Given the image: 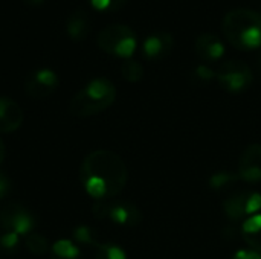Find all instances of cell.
I'll list each match as a JSON object with an SVG mask.
<instances>
[{"mask_svg": "<svg viewBox=\"0 0 261 259\" xmlns=\"http://www.w3.org/2000/svg\"><path fill=\"white\" fill-rule=\"evenodd\" d=\"M128 180V169L119 154L110 150L89 153L80 166V182L86 194L96 202L119 195Z\"/></svg>", "mask_w": 261, "mask_h": 259, "instance_id": "cell-1", "label": "cell"}, {"mask_svg": "<svg viewBox=\"0 0 261 259\" xmlns=\"http://www.w3.org/2000/svg\"><path fill=\"white\" fill-rule=\"evenodd\" d=\"M222 31L236 49L255 50L261 47V12L249 8L232 9L223 17Z\"/></svg>", "mask_w": 261, "mask_h": 259, "instance_id": "cell-2", "label": "cell"}, {"mask_svg": "<svg viewBox=\"0 0 261 259\" xmlns=\"http://www.w3.org/2000/svg\"><path fill=\"white\" fill-rule=\"evenodd\" d=\"M116 99V87L107 78L89 81L70 99L69 111L76 118H90L107 110Z\"/></svg>", "mask_w": 261, "mask_h": 259, "instance_id": "cell-3", "label": "cell"}, {"mask_svg": "<svg viewBox=\"0 0 261 259\" xmlns=\"http://www.w3.org/2000/svg\"><path fill=\"white\" fill-rule=\"evenodd\" d=\"M96 44L102 52L112 56L130 60L138 49V37L130 26L115 23L98 32Z\"/></svg>", "mask_w": 261, "mask_h": 259, "instance_id": "cell-4", "label": "cell"}, {"mask_svg": "<svg viewBox=\"0 0 261 259\" xmlns=\"http://www.w3.org/2000/svg\"><path fill=\"white\" fill-rule=\"evenodd\" d=\"M93 217L122 227H138L142 223L141 209L125 200L96 202L92 208Z\"/></svg>", "mask_w": 261, "mask_h": 259, "instance_id": "cell-5", "label": "cell"}, {"mask_svg": "<svg viewBox=\"0 0 261 259\" xmlns=\"http://www.w3.org/2000/svg\"><path fill=\"white\" fill-rule=\"evenodd\" d=\"M216 79L222 89L229 93H242L252 85L254 73L251 67L240 60H228L216 72Z\"/></svg>", "mask_w": 261, "mask_h": 259, "instance_id": "cell-6", "label": "cell"}, {"mask_svg": "<svg viewBox=\"0 0 261 259\" xmlns=\"http://www.w3.org/2000/svg\"><path fill=\"white\" fill-rule=\"evenodd\" d=\"M0 227L23 238L35 232L37 221L28 208L20 203H9L0 209Z\"/></svg>", "mask_w": 261, "mask_h": 259, "instance_id": "cell-7", "label": "cell"}, {"mask_svg": "<svg viewBox=\"0 0 261 259\" xmlns=\"http://www.w3.org/2000/svg\"><path fill=\"white\" fill-rule=\"evenodd\" d=\"M261 209V194L257 191L242 189L223 202V211L231 221H245L257 215Z\"/></svg>", "mask_w": 261, "mask_h": 259, "instance_id": "cell-8", "label": "cell"}, {"mask_svg": "<svg viewBox=\"0 0 261 259\" xmlns=\"http://www.w3.org/2000/svg\"><path fill=\"white\" fill-rule=\"evenodd\" d=\"M60 84L58 75L47 67L32 70L24 79V92L32 99H44L50 96Z\"/></svg>", "mask_w": 261, "mask_h": 259, "instance_id": "cell-9", "label": "cell"}, {"mask_svg": "<svg viewBox=\"0 0 261 259\" xmlns=\"http://www.w3.org/2000/svg\"><path fill=\"white\" fill-rule=\"evenodd\" d=\"M239 180L255 185L261 182V145L252 143L245 148L237 162Z\"/></svg>", "mask_w": 261, "mask_h": 259, "instance_id": "cell-10", "label": "cell"}, {"mask_svg": "<svg viewBox=\"0 0 261 259\" xmlns=\"http://www.w3.org/2000/svg\"><path fill=\"white\" fill-rule=\"evenodd\" d=\"M174 47V38L167 31H158L150 34L142 43V53L147 60L159 61L167 58Z\"/></svg>", "mask_w": 261, "mask_h": 259, "instance_id": "cell-11", "label": "cell"}, {"mask_svg": "<svg viewBox=\"0 0 261 259\" xmlns=\"http://www.w3.org/2000/svg\"><path fill=\"white\" fill-rule=\"evenodd\" d=\"M194 49H196V53L199 55V58H202L203 61H208V63L222 60L226 52L225 43L216 34H211V32L200 34L196 38Z\"/></svg>", "mask_w": 261, "mask_h": 259, "instance_id": "cell-12", "label": "cell"}, {"mask_svg": "<svg viewBox=\"0 0 261 259\" xmlns=\"http://www.w3.org/2000/svg\"><path fill=\"white\" fill-rule=\"evenodd\" d=\"M24 114L20 105L11 98L0 96V133H14L23 124Z\"/></svg>", "mask_w": 261, "mask_h": 259, "instance_id": "cell-13", "label": "cell"}, {"mask_svg": "<svg viewBox=\"0 0 261 259\" xmlns=\"http://www.w3.org/2000/svg\"><path fill=\"white\" fill-rule=\"evenodd\" d=\"M90 29H92L90 17L84 8H76L69 14L66 21V32L70 40L73 41L86 40L87 35L90 34Z\"/></svg>", "mask_w": 261, "mask_h": 259, "instance_id": "cell-14", "label": "cell"}, {"mask_svg": "<svg viewBox=\"0 0 261 259\" xmlns=\"http://www.w3.org/2000/svg\"><path fill=\"white\" fill-rule=\"evenodd\" d=\"M242 238L249 249L261 253V214L252 215L242 224Z\"/></svg>", "mask_w": 261, "mask_h": 259, "instance_id": "cell-15", "label": "cell"}, {"mask_svg": "<svg viewBox=\"0 0 261 259\" xmlns=\"http://www.w3.org/2000/svg\"><path fill=\"white\" fill-rule=\"evenodd\" d=\"M50 259H83L81 249L76 243L72 240H58L52 244L50 252H49Z\"/></svg>", "mask_w": 261, "mask_h": 259, "instance_id": "cell-16", "label": "cell"}, {"mask_svg": "<svg viewBox=\"0 0 261 259\" xmlns=\"http://www.w3.org/2000/svg\"><path fill=\"white\" fill-rule=\"evenodd\" d=\"M72 238L76 244L84 246V247H95L98 249L101 241L98 237V232L95 229H92L90 226H78L73 229L72 232Z\"/></svg>", "mask_w": 261, "mask_h": 259, "instance_id": "cell-17", "label": "cell"}, {"mask_svg": "<svg viewBox=\"0 0 261 259\" xmlns=\"http://www.w3.org/2000/svg\"><path fill=\"white\" fill-rule=\"evenodd\" d=\"M24 247L32 253V255H37V256H44V255H49L50 252V244H49V240L40 234H29L28 237H24Z\"/></svg>", "mask_w": 261, "mask_h": 259, "instance_id": "cell-18", "label": "cell"}, {"mask_svg": "<svg viewBox=\"0 0 261 259\" xmlns=\"http://www.w3.org/2000/svg\"><path fill=\"white\" fill-rule=\"evenodd\" d=\"M121 75L128 82H139L144 78V66L136 60H125L121 66Z\"/></svg>", "mask_w": 261, "mask_h": 259, "instance_id": "cell-19", "label": "cell"}, {"mask_svg": "<svg viewBox=\"0 0 261 259\" xmlns=\"http://www.w3.org/2000/svg\"><path fill=\"white\" fill-rule=\"evenodd\" d=\"M95 259H127V253L115 243H101L96 249Z\"/></svg>", "mask_w": 261, "mask_h": 259, "instance_id": "cell-20", "label": "cell"}, {"mask_svg": "<svg viewBox=\"0 0 261 259\" xmlns=\"http://www.w3.org/2000/svg\"><path fill=\"white\" fill-rule=\"evenodd\" d=\"M239 180L237 172H228V171H222V172H216L211 179H210V185L214 191H223L229 186H232V183Z\"/></svg>", "mask_w": 261, "mask_h": 259, "instance_id": "cell-21", "label": "cell"}, {"mask_svg": "<svg viewBox=\"0 0 261 259\" xmlns=\"http://www.w3.org/2000/svg\"><path fill=\"white\" fill-rule=\"evenodd\" d=\"M20 244L21 237L6 231L0 232V250H3L5 253H15L20 249Z\"/></svg>", "mask_w": 261, "mask_h": 259, "instance_id": "cell-22", "label": "cell"}, {"mask_svg": "<svg viewBox=\"0 0 261 259\" xmlns=\"http://www.w3.org/2000/svg\"><path fill=\"white\" fill-rule=\"evenodd\" d=\"M191 79L199 85H205L216 79V72L210 66L200 64V66L194 67V70L191 72Z\"/></svg>", "mask_w": 261, "mask_h": 259, "instance_id": "cell-23", "label": "cell"}, {"mask_svg": "<svg viewBox=\"0 0 261 259\" xmlns=\"http://www.w3.org/2000/svg\"><path fill=\"white\" fill-rule=\"evenodd\" d=\"M92 8L99 12H116L121 11L128 0H89Z\"/></svg>", "mask_w": 261, "mask_h": 259, "instance_id": "cell-24", "label": "cell"}, {"mask_svg": "<svg viewBox=\"0 0 261 259\" xmlns=\"http://www.w3.org/2000/svg\"><path fill=\"white\" fill-rule=\"evenodd\" d=\"M11 189H12L11 180L8 179L6 174L0 172V200L6 198V197L11 194Z\"/></svg>", "mask_w": 261, "mask_h": 259, "instance_id": "cell-25", "label": "cell"}, {"mask_svg": "<svg viewBox=\"0 0 261 259\" xmlns=\"http://www.w3.org/2000/svg\"><path fill=\"white\" fill-rule=\"evenodd\" d=\"M231 259H261V253L252 249H240L232 255Z\"/></svg>", "mask_w": 261, "mask_h": 259, "instance_id": "cell-26", "label": "cell"}, {"mask_svg": "<svg viewBox=\"0 0 261 259\" xmlns=\"http://www.w3.org/2000/svg\"><path fill=\"white\" fill-rule=\"evenodd\" d=\"M5 154H6L5 143H3V140L0 139V163H2V162H3V159H5Z\"/></svg>", "mask_w": 261, "mask_h": 259, "instance_id": "cell-27", "label": "cell"}, {"mask_svg": "<svg viewBox=\"0 0 261 259\" xmlns=\"http://www.w3.org/2000/svg\"><path fill=\"white\" fill-rule=\"evenodd\" d=\"M24 2H26V3H29V5H34V6H35V5H40L43 0H24Z\"/></svg>", "mask_w": 261, "mask_h": 259, "instance_id": "cell-28", "label": "cell"}, {"mask_svg": "<svg viewBox=\"0 0 261 259\" xmlns=\"http://www.w3.org/2000/svg\"><path fill=\"white\" fill-rule=\"evenodd\" d=\"M0 232H2V229H0Z\"/></svg>", "mask_w": 261, "mask_h": 259, "instance_id": "cell-29", "label": "cell"}]
</instances>
